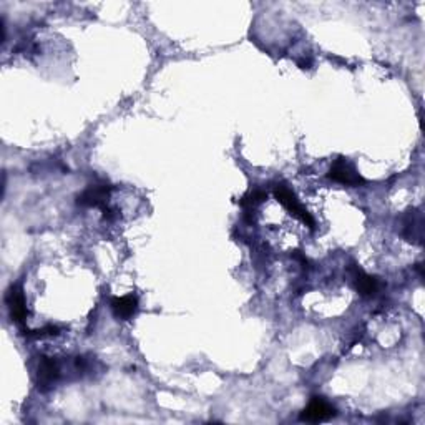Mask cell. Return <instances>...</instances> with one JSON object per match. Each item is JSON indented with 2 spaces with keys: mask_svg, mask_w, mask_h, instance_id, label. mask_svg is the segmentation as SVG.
Segmentation results:
<instances>
[{
  "mask_svg": "<svg viewBox=\"0 0 425 425\" xmlns=\"http://www.w3.org/2000/svg\"><path fill=\"white\" fill-rule=\"evenodd\" d=\"M7 306L12 319L17 324H24L27 319V306H25L24 289L20 286H12L7 292Z\"/></svg>",
  "mask_w": 425,
  "mask_h": 425,
  "instance_id": "cell-7",
  "label": "cell"
},
{
  "mask_svg": "<svg viewBox=\"0 0 425 425\" xmlns=\"http://www.w3.org/2000/svg\"><path fill=\"white\" fill-rule=\"evenodd\" d=\"M402 236L415 244H422L424 239V216L420 211H410L402 220Z\"/></svg>",
  "mask_w": 425,
  "mask_h": 425,
  "instance_id": "cell-6",
  "label": "cell"
},
{
  "mask_svg": "<svg viewBox=\"0 0 425 425\" xmlns=\"http://www.w3.org/2000/svg\"><path fill=\"white\" fill-rule=\"evenodd\" d=\"M336 409L321 397H313L309 405L302 410L301 420L304 422H324V420L334 417Z\"/></svg>",
  "mask_w": 425,
  "mask_h": 425,
  "instance_id": "cell-4",
  "label": "cell"
},
{
  "mask_svg": "<svg viewBox=\"0 0 425 425\" xmlns=\"http://www.w3.org/2000/svg\"><path fill=\"white\" fill-rule=\"evenodd\" d=\"M329 178L332 181L348 186H359L366 183V179L359 174L357 170L354 168V165L349 160H345V158H337L334 163H332L329 170Z\"/></svg>",
  "mask_w": 425,
  "mask_h": 425,
  "instance_id": "cell-1",
  "label": "cell"
},
{
  "mask_svg": "<svg viewBox=\"0 0 425 425\" xmlns=\"http://www.w3.org/2000/svg\"><path fill=\"white\" fill-rule=\"evenodd\" d=\"M110 306H112L113 314H115L118 319H130L137 314L138 299H137V296H133V294L113 297Z\"/></svg>",
  "mask_w": 425,
  "mask_h": 425,
  "instance_id": "cell-8",
  "label": "cell"
},
{
  "mask_svg": "<svg viewBox=\"0 0 425 425\" xmlns=\"http://www.w3.org/2000/svg\"><path fill=\"white\" fill-rule=\"evenodd\" d=\"M274 193H276V198L281 201V203L286 206L289 211L294 214L296 218H299V220L304 223V225H308L309 228H314L313 216H311V214L306 211L304 208H302L299 201H297L294 193L289 190L286 185H278V186H276Z\"/></svg>",
  "mask_w": 425,
  "mask_h": 425,
  "instance_id": "cell-2",
  "label": "cell"
},
{
  "mask_svg": "<svg viewBox=\"0 0 425 425\" xmlns=\"http://www.w3.org/2000/svg\"><path fill=\"white\" fill-rule=\"evenodd\" d=\"M350 273H352V276H354V281H356L357 291L361 292L362 296L369 297V296H374L375 292H378V289H379L378 279L364 273V271L356 264L350 268Z\"/></svg>",
  "mask_w": 425,
  "mask_h": 425,
  "instance_id": "cell-9",
  "label": "cell"
},
{
  "mask_svg": "<svg viewBox=\"0 0 425 425\" xmlns=\"http://www.w3.org/2000/svg\"><path fill=\"white\" fill-rule=\"evenodd\" d=\"M112 186L107 185H91L78 196L77 203L85 208H100L103 209L107 206V198L110 195Z\"/></svg>",
  "mask_w": 425,
  "mask_h": 425,
  "instance_id": "cell-5",
  "label": "cell"
},
{
  "mask_svg": "<svg viewBox=\"0 0 425 425\" xmlns=\"http://www.w3.org/2000/svg\"><path fill=\"white\" fill-rule=\"evenodd\" d=\"M60 364L54 357H40L37 369V384L40 391L52 389L57 380L60 379Z\"/></svg>",
  "mask_w": 425,
  "mask_h": 425,
  "instance_id": "cell-3",
  "label": "cell"
}]
</instances>
